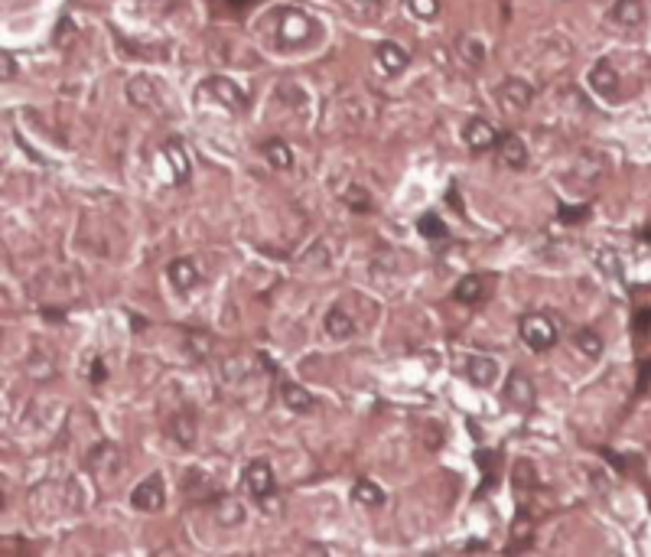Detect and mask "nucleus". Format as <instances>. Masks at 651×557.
<instances>
[{"instance_id": "1", "label": "nucleus", "mask_w": 651, "mask_h": 557, "mask_svg": "<svg viewBox=\"0 0 651 557\" xmlns=\"http://www.w3.org/2000/svg\"><path fill=\"white\" fill-rule=\"evenodd\" d=\"M518 333H521V342H525V346L551 349L553 342H557L560 329H557L553 316H547V313H528V316H521V323H518Z\"/></svg>"}, {"instance_id": "2", "label": "nucleus", "mask_w": 651, "mask_h": 557, "mask_svg": "<svg viewBox=\"0 0 651 557\" xmlns=\"http://www.w3.org/2000/svg\"><path fill=\"white\" fill-rule=\"evenodd\" d=\"M131 505L140 512H160L166 505V485H163L160 472H150L147 479H140L131 492Z\"/></svg>"}, {"instance_id": "3", "label": "nucleus", "mask_w": 651, "mask_h": 557, "mask_svg": "<svg viewBox=\"0 0 651 557\" xmlns=\"http://www.w3.org/2000/svg\"><path fill=\"white\" fill-rule=\"evenodd\" d=\"M505 401H508L515 411H525V414L534 408L538 395H534V384H531V378L521 369H515L508 378H505Z\"/></svg>"}, {"instance_id": "4", "label": "nucleus", "mask_w": 651, "mask_h": 557, "mask_svg": "<svg viewBox=\"0 0 651 557\" xmlns=\"http://www.w3.org/2000/svg\"><path fill=\"white\" fill-rule=\"evenodd\" d=\"M206 91H209L212 98H219L228 111H245L247 108V95L245 88L238 85V82H232V78H221V75H212L209 82H206Z\"/></svg>"}, {"instance_id": "5", "label": "nucleus", "mask_w": 651, "mask_h": 557, "mask_svg": "<svg viewBox=\"0 0 651 557\" xmlns=\"http://www.w3.org/2000/svg\"><path fill=\"white\" fill-rule=\"evenodd\" d=\"M534 98V88L525 82V78H505L502 88H498V105H502L508 114L525 111Z\"/></svg>"}, {"instance_id": "6", "label": "nucleus", "mask_w": 651, "mask_h": 557, "mask_svg": "<svg viewBox=\"0 0 651 557\" xmlns=\"http://www.w3.org/2000/svg\"><path fill=\"white\" fill-rule=\"evenodd\" d=\"M88 470L98 476L101 483L104 479H114L121 472V453L114 450V444H98L91 453H88Z\"/></svg>"}, {"instance_id": "7", "label": "nucleus", "mask_w": 651, "mask_h": 557, "mask_svg": "<svg viewBox=\"0 0 651 557\" xmlns=\"http://www.w3.org/2000/svg\"><path fill=\"white\" fill-rule=\"evenodd\" d=\"M245 489L254 499H271L274 492V472L264 459H251L245 466Z\"/></svg>"}, {"instance_id": "8", "label": "nucleus", "mask_w": 651, "mask_h": 557, "mask_svg": "<svg viewBox=\"0 0 651 557\" xmlns=\"http://www.w3.org/2000/svg\"><path fill=\"white\" fill-rule=\"evenodd\" d=\"M313 30H316V23L309 20L307 13H300V10H290L283 13V20H280V36L290 43V46H300V43H307L309 36H313Z\"/></svg>"}, {"instance_id": "9", "label": "nucleus", "mask_w": 651, "mask_h": 557, "mask_svg": "<svg viewBox=\"0 0 651 557\" xmlns=\"http://www.w3.org/2000/svg\"><path fill=\"white\" fill-rule=\"evenodd\" d=\"M498 140H502V137H498V131H495L485 118H472V121L466 124V144H469V150L485 153V150H492Z\"/></svg>"}, {"instance_id": "10", "label": "nucleus", "mask_w": 651, "mask_h": 557, "mask_svg": "<svg viewBox=\"0 0 651 557\" xmlns=\"http://www.w3.org/2000/svg\"><path fill=\"white\" fill-rule=\"evenodd\" d=\"M127 98H131L134 108H157V101H160L157 82L147 78V75H134V78L127 82Z\"/></svg>"}, {"instance_id": "11", "label": "nucleus", "mask_w": 651, "mask_h": 557, "mask_svg": "<svg viewBox=\"0 0 651 557\" xmlns=\"http://www.w3.org/2000/svg\"><path fill=\"white\" fill-rule=\"evenodd\" d=\"M466 378L476 388H489L498 378V362L485 359V356H472V359H466Z\"/></svg>"}, {"instance_id": "12", "label": "nucleus", "mask_w": 651, "mask_h": 557, "mask_svg": "<svg viewBox=\"0 0 651 557\" xmlns=\"http://www.w3.org/2000/svg\"><path fill=\"white\" fill-rule=\"evenodd\" d=\"M166 274H170V281H173V287H176V290H192V287L202 281V271L196 267V261H192V258L173 261Z\"/></svg>"}, {"instance_id": "13", "label": "nucleus", "mask_w": 651, "mask_h": 557, "mask_svg": "<svg viewBox=\"0 0 651 557\" xmlns=\"http://www.w3.org/2000/svg\"><path fill=\"white\" fill-rule=\"evenodd\" d=\"M590 85H593V91H599L602 98H615V88H619V75H615V69L609 65V59H599L596 65H593V72H590Z\"/></svg>"}, {"instance_id": "14", "label": "nucleus", "mask_w": 651, "mask_h": 557, "mask_svg": "<svg viewBox=\"0 0 651 557\" xmlns=\"http://www.w3.org/2000/svg\"><path fill=\"white\" fill-rule=\"evenodd\" d=\"M280 397H283V404L290 411H296V414H309L313 411V404H316V397L309 395L303 384H296V382H283L280 384Z\"/></svg>"}, {"instance_id": "15", "label": "nucleus", "mask_w": 651, "mask_h": 557, "mask_svg": "<svg viewBox=\"0 0 651 557\" xmlns=\"http://www.w3.org/2000/svg\"><path fill=\"white\" fill-rule=\"evenodd\" d=\"M453 297L459 303H479L485 297V277L482 274H466L459 284L453 287Z\"/></svg>"}, {"instance_id": "16", "label": "nucleus", "mask_w": 651, "mask_h": 557, "mask_svg": "<svg viewBox=\"0 0 651 557\" xmlns=\"http://www.w3.org/2000/svg\"><path fill=\"white\" fill-rule=\"evenodd\" d=\"M498 150H502V160L508 163V166H515V170H521V166L528 163V147H525V140L518 134H505L502 140H498Z\"/></svg>"}, {"instance_id": "17", "label": "nucleus", "mask_w": 651, "mask_h": 557, "mask_svg": "<svg viewBox=\"0 0 651 557\" xmlns=\"http://www.w3.org/2000/svg\"><path fill=\"white\" fill-rule=\"evenodd\" d=\"M261 153H264V160L271 163V166H277V170H290V166H294V150L287 147V140H280V137H271V140L261 147Z\"/></svg>"}, {"instance_id": "18", "label": "nucleus", "mask_w": 651, "mask_h": 557, "mask_svg": "<svg viewBox=\"0 0 651 557\" xmlns=\"http://www.w3.org/2000/svg\"><path fill=\"white\" fill-rule=\"evenodd\" d=\"M378 62L388 75H397V72H404L410 59H407V52L401 50L397 43H381L378 46Z\"/></svg>"}, {"instance_id": "19", "label": "nucleus", "mask_w": 651, "mask_h": 557, "mask_svg": "<svg viewBox=\"0 0 651 557\" xmlns=\"http://www.w3.org/2000/svg\"><path fill=\"white\" fill-rule=\"evenodd\" d=\"M613 20L619 26H626V30L639 26L641 20H645V7H641V0H615Z\"/></svg>"}, {"instance_id": "20", "label": "nucleus", "mask_w": 651, "mask_h": 557, "mask_svg": "<svg viewBox=\"0 0 651 557\" xmlns=\"http://www.w3.org/2000/svg\"><path fill=\"white\" fill-rule=\"evenodd\" d=\"M326 333H329L332 339H352V336H355V323L349 320L345 309L332 307L329 313H326Z\"/></svg>"}, {"instance_id": "21", "label": "nucleus", "mask_w": 651, "mask_h": 557, "mask_svg": "<svg viewBox=\"0 0 651 557\" xmlns=\"http://www.w3.org/2000/svg\"><path fill=\"white\" fill-rule=\"evenodd\" d=\"M352 502H358V505L378 508V505H384V492H381V489L371 483V479H358V483L352 485Z\"/></svg>"}, {"instance_id": "22", "label": "nucleus", "mask_w": 651, "mask_h": 557, "mask_svg": "<svg viewBox=\"0 0 651 557\" xmlns=\"http://www.w3.org/2000/svg\"><path fill=\"white\" fill-rule=\"evenodd\" d=\"M170 433L179 446H192V440H196V421L189 414H179V417H173Z\"/></svg>"}, {"instance_id": "23", "label": "nucleus", "mask_w": 651, "mask_h": 557, "mask_svg": "<svg viewBox=\"0 0 651 557\" xmlns=\"http://www.w3.org/2000/svg\"><path fill=\"white\" fill-rule=\"evenodd\" d=\"M456 50H459L463 62H469V65H482L485 62V50H482V43L476 36H459Z\"/></svg>"}, {"instance_id": "24", "label": "nucleus", "mask_w": 651, "mask_h": 557, "mask_svg": "<svg viewBox=\"0 0 651 557\" xmlns=\"http://www.w3.org/2000/svg\"><path fill=\"white\" fill-rule=\"evenodd\" d=\"M515 489L518 492H531V489H538V470H534V463L531 459H521L515 466Z\"/></svg>"}, {"instance_id": "25", "label": "nucleus", "mask_w": 651, "mask_h": 557, "mask_svg": "<svg viewBox=\"0 0 651 557\" xmlns=\"http://www.w3.org/2000/svg\"><path fill=\"white\" fill-rule=\"evenodd\" d=\"M577 349L586 356V359H599L602 356V339H599V333H593V329H580L577 336Z\"/></svg>"}, {"instance_id": "26", "label": "nucleus", "mask_w": 651, "mask_h": 557, "mask_svg": "<svg viewBox=\"0 0 651 557\" xmlns=\"http://www.w3.org/2000/svg\"><path fill=\"white\" fill-rule=\"evenodd\" d=\"M417 232L423 238H446V225H443V219L437 212H423L417 219Z\"/></svg>"}, {"instance_id": "27", "label": "nucleus", "mask_w": 651, "mask_h": 557, "mask_svg": "<svg viewBox=\"0 0 651 557\" xmlns=\"http://www.w3.org/2000/svg\"><path fill=\"white\" fill-rule=\"evenodd\" d=\"M163 153L173 160V173H176V179H186L189 176V157H186V150L176 144V140H170L166 147H163Z\"/></svg>"}, {"instance_id": "28", "label": "nucleus", "mask_w": 651, "mask_h": 557, "mask_svg": "<svg viewBox=\"0 0 651 557\" xmlns=\"http://www.w3.org/2000/svg\"><path fill=\"white\" fill-rule=\"evenodd\" d=\"M219 518L225 521V525H238V521L245 518V512H241V505H238V502H232V499H221V502H219Z\"/></svg>"}, {"instance_id": "29", "label": "nucleus", "mask_w": 651, "mask_h": 557, "mask_svg": "<svg viewBox=\"0 0 651 557\" xmlns=\"http://www.w3.org/2000/svg\"><path fill=\"white\" fill-rule=\"evenodd\" d=\"M407 3H410V13H414L417 20H433L437 10H440L437 0H407Z\"/></svg>"}, {"instance_id": "30", "label": "nucleus", "mask_w": 651, "mask_h": 557, "mask_svg": "<svg viewBox=\"0 0 651 557\" xmlns=\"http://www.w3.org/2000/svg\"><path fill=\"white\" fill-rule=\"evenodd\" d=\"M342 199H345V202H349V206H352L355 212H365V209L371 206L368 193H365V189H358V186H352V189H349V193H345Z\"/></svg>"}, {"instance_id": "31", "label": "nucleus", "mask_w": 651, "mask_h": 557, "mask_svg": "<svg viewBox=\"0 0 651 557\" xmlns=\"http://www.w3.org/2000/svg\"><path fill=\"white\" fill-rule=\"evenodd\" d=\"M590 215V206H560V222H566V225H573V222H583Z\"/></svg>"}, {"instance_id": "32", "label": "nucleus", "mask_w": 651, "mask_h": 557, "mask_svg": "<svg viewBox=\"0 0 651 557\" xmlns=\"http://www.w3.org/2000/svg\"><path fill=\"white\" fill-rule=\"evenodd\" d=\"M596 264H599V267H606V274H609V277H619V258H615L613 251H606V248H602V251H596Z\"/></svg>"}, {"instance_id": "33", "label": "nucleus", "mask_w": 651, "mask_h": 557, "mask_svg": "<svg viewBox=\"0 0 651 557\" xmlns=\"http://www.w3.org/2000/svg\"><path fill=\"white\" fill-rule=\"evenodd\" d=\"M648 384H651V359L641 362V369H639V388H635V391H639V395H645V391H648Z\"/></svg>"}, {"instance_id": "34", "label": "nucleus", "mask_w": 651, "mask_h": 557, "mask_svg": "<svg viewBox=\"0 0 651 557\" xmlns=\"http://www.w3.org/2000/svg\"><path fill=\"white\" fill-rule=\"evenodd\" d=\"M104 378H108V369H104V365H101V362L95 359V362H91V382H95V384H101V382H104Z\"/></svg>"}, {"instance_id": "35", "label": "nucleus", "mask_w": 651, "mask_h": 557, "mask_svg": "<svg viewBox=\"0 0 651 557\" xmlns=\"http://www.w3.org/2000/svg\"><path fill=\"white\" fill-rule=\"evenodd\" d=\"M648 326H651V309H641L639 316H635V329H639V333H645Z\"/></svg>"}, {"instance_id": "36", "label": "nucleus", "mask_w": 651, "mask_h": 557, "mask_svg": "<svg viewBox=\"0 0 651 557\" xmlns=\"http://www.w3.org/2000/svg\"><path fill=\"white\" fill-rule=\"evenodd\" d=\"M381 3H384V0H358V7H362V10H378Z\"/></svg>"}, {"instance_id": "37", "label": "nucleus", "mask_w": 651, "mask_h": 557, "mask_svg": "<svg viewBox=\"0 0 651 557\" xmlns=\"http://www.w3.org/2000/svg\"><path fill=\"white\" fill-rule=\"evenodd\" d=\"M3 62H7V65H3V78H10V75L16 72V65H13V56H7Z\"/></svg>"}, {"instance_id": "38", "label": "nucleus", "mask_w": 651, "mask_h": 557, "mask_svg": "<svg viewBox=\"0 0 651 557\" xmlns=\"http://www.w3.org/2000/svg\"><path fill=\"white\" fill-rule=\"evenodd\" d=\"M645 241H651V225H648V228H645Z\"/></svg>"}]
</instances>
